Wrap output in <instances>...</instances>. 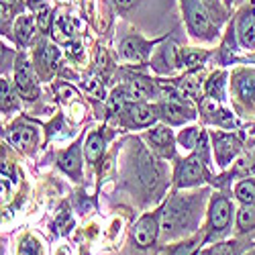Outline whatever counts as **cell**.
Wrapping results in <instances>:
<instances>
[{"label": "cell", "instance_id": "obj_1", "mask_svg": "<svg viewBox=\"0 0 255 255\" xmlns=\"http://www.w3.org/2000/svg\"><path fill=\"white\" fill-rule=\"evenodd\" d=\"M182 8H184V16H186L190 33L206 41L215 39L217 27L212 23V14L208 12L202 0H182Z\"/></svg>", "mask_w": 255, "mask_h": 255}, {"label": "cell", "instance_id": "obj_2", "mask_svg": "<svg viewBox=\"0 0 255 255\" xmlns=\"http://www.w3.org/2000/svg\"><path fill=\"white\" fill-rule=\"evenodd\" d=\"M14 82H16V90L25 100H35L37 98V84L31 72V66L25 57H18L16 61V72H14Z\"/></svg>", "mask_w": 255, "mask_h": 255}, {"label": "cell", "instance_id": "obj_3", "mask_svg": "<svg viewBox=\"0 0 255 255\" xmlns=\"http://www.w3.org/2000/svg\"><path fill=\"white\" fill-rule=\"evenodd\" d=\"M233 206L225 196H215L210 202V229L212 233H225L231 223Z\"/></svg>", "mask_w": 255, "mask_h": 255}, {"label": "cell", "instance_id": "obj_4", "mask_svg": "<svg viewBox=\"0 0 255 255\" xmlns=\"http://www.w3.org/2000/svg\"><path fill=\"white\" fill-rule=\"evenodd\" d=\"M176 182L180 188H188V186H194L202 182V163L200 157H188L178 165V172H176Z\"/></svg>", "mask_w": 255, "mask_h": 255}, {"label": "cell", "instance_id": "obj_5", "mask_svg": "<svg viewBox=\"0 0 255 255\" xmlns=\"http://www.w3.org/2000/svg\"><path fill=\"white\" fill-rule=\"evenodd\" d=\"M241 149V143L233 135H215V157L221 167H227Z\"/></svg>", "mask_w": 255, "mask_h": 255}, {"label": "cell", "instance_id": "obj_6", "mask_svg": "<svg viewBox=\"0 0 255 255\" xmlns=\"http://www.w3.org/2000/svg\"><path fill=\"white\" fill-rule=\"evenodd\" d=\"M190 219V208L186 202H172L169 208L163 212V231L165 233H176L182 227H186Z\"/></svg>", "mask_w": 255, "mask_h": 255}, {"label": "cell", "instance_id": "obj_7", "mask_svg": "<svg viewBox=\"0 0 255 255\" xmlns=\"http://www.w3.org/2000/svg\"><path fill=\"white\" fill-rule=\"evenodd\" d=\"M155 235H157V217L155 215L143 217L133 229V239L139 247H149L155 241Z\"/></svg>", "mask_w": 255, "mask_h": 255}, {"label": "cell", "instance_id": "obj_8", "mask_svg": "<svg viewBox=\"0 0 255 255\" xmlns=\"http://www.w3.org/2000/svg\"><path fill=\"white\" fill-rule=\"evenodd\" d=\"M153 66H155V70H159V72H169V70L182 68V66H184V53H182L174 43H169V45L161 47L159 55L153 59Z\"/></svg>", "mask_w": 255, "mask_h": 255}, {"label": "cell", "instance_id": "obj_9", "mask_svg": "<svg viewBox=\"0 0 255 255\" xmlns=\"http://www.w3.org/2000/svg\"><path fill=\"white\" fill-rule=\"evenodd\" d=\"M125 115L129 119V123L133 127H147L155 121V111L151 106L141 104V102H133V104H127L125 106Z\"/></svg>", "mask_w": 255, "mask_h": 255}, {"label": "cell", "instance_id": "obj_10", "mask_svg": "<svg viewBox=\"0 0 255 255\" xmlns=\"http://www.w3.org/2000/svg\"><path fill=\"white\" fill-rule=\"evenodd\" d=\"M149 49H151V43H145L139 37H127L121 45V51L123 55L129 59V61H135V63H141L147 59L149 55Z\"/></svg>", "mask_w": 255, "mask_h": 255}, {"label": "cell", "instance_id": "obj_11", "mask_svg": "<svg viewBox=\"0 0 255 255\" xmlns=\"http://www.w3.org/2000/svg\"><path fill=\"white\" fill-rule=\"evenodd\" d=\"M235 92L245 104L255 106V72H241L235 76Z\"/></svg>", "mask_w": 255, "mask_h": 255}, {"label": "cell", "instance_id": "obj_12", "mask_svg": "<svg viewBox=\"0 0 255 255\" xmlns=\"http://www.w3.org/2000/svg\"><path fill=\"white\" fill-rule=\"evenodd\" d=\"M161 117L169 123H174V125H182L190 119H194V113L186 109L184 102H176V100H167L165 104H161Z\"/></svg>", "mask_w": 255, "mask_h": 255}, {"label": "cell", "instance_id": "obj_13", "mask_svg": "<svg viewBox=\"0 0 255 255\" xmlns=\"http://www.w3.org/2000/svg\"><path fill=\"white\" fill-rule=\"evenodd\" d=\"M147 139H149V143L161 155H167V157L174 155V137L165 127H155L153 131L147 133Z\"/></svg>", "mask_w": 255, "mask_h": 255}, {"label": "cell", "instance_id": "obj_14", "mask_svg": "<svg viewBox=\"0 0 255 255\" xmlns=\"http://www.w3.org/2000/svg\"><path fill=\"white\" fill-rule=\"evenodd\" d=\"M239 37L241 43L249 49H255V14L245 12L239 20Z\"/></svg>", "mask_w": 255, "mask_h": 255}, {"label": "cell", "instance_id": "obj_15", "mask_svg": "<svg viewBox=\"0 0 255 255\" xmlns=\"http://www.w3.org/2000/svg\"><path fill=\"white\" fill-rule=\"evenodd\" d=\"M8 139H10V143H12L14 147H23V149H27V147H31V145L35 143L37 135H35V129L20 125V127H14V129L10 131Z\"/></svg>", "mask_w": 255, "mask_h": 255}, {"label": "cell", "instance_id": "obj_16", "mask_svg": "<svg viewBox=\"0 0 255 255\" xmlns=\"http://www.w3.org/2000/svg\"><path fill=\"white\" fill-rule=\"evenodd\" d=\"M59 165H61L63 172H68L70 176L80 178L82 163H80V149H78V145H74L70 151H66V153L59 157Z\"/></svg>", "mask_w": 255, "mask_h": 255}, {"label": "cell", "instance_id": "obj_17", "mask_svg": "<svg viewBox=\"0 0 255 255\" xmlns=\"http://www.w3.org/2000/svg\"><path fill=\"white\" fill-rule=\"evenodd\" d=\"M14 33H16V41L20 45H27L33 33H35V20L31 16H18L16 25H14Z\"/></svg>", "mask_w": 255, "mask_h": 255}, {"label": "cell", "instance_id": "obj_18", "mask_svg": "<svg viewBox=\"0 0 255 255\" xmlns=\"http://www.w3.org/2000/svg\"><path fill=\"white\" fill-rule=\"evenodd\" d=\"M125 90L129 92L131 100H145V98H151L153 96V86L147 80H141V78L133 80Z\"/></svg>", "mask_w": 255, "mask_h": 255}, {"label": "cell", "instance_id": "obj_19", "mask_svg": "<svg viewBox=\"0 0 255 255\" xmlns=\"http://www.w3.org/2000/svg\"><path fill=\"white\" fill-rule=\"evenodd\" d=\"M225 80H227V74L217 72V74H212L210 80L206 82V92L212 100H223L225 98Z\"/></svg>", "mask_w": 255, "mask_h": 255}, {"label": "cell", "instance_id": "obj_20", "mask_svg": "<svg viewBox=\"0 0 255 255\" xmlns=\"http://www.w3.org/2000/svg\"><path fill=\"white\" fill-rule=\"evenodd\" d=\"M104 153V137L100 133H92L86 141V157L90 163H96Z\"/></svg>", "mask_w": 255, "mask_h": 255}, {"label": "cell", "instance_id": "obj_21", "mask_svg": "<svg viewBox=\"0 0 255 255\" xmlns=\"http://www.w3.org/2000/svg\"><path fill=\"white\" fill-rule=\"evenodd\" d=\"M59 57V49L53 45H41L39 53H37V61H39V68L41 70H49L57 63Z\"/></svg>", "mask_w": 255, "mask_h": 255}, {"label": "cell", "instance_id": "obj_22", "mask_svg": "<svg viewBox=\"0 0 255 255\" xmlns=\"http://www.w3.org/2000/svg\"><path fill=\"white\" fill-rule=\"evenodd\" d=\"M237 227L241 233H247L255 227V204L249 202L245 204L241 210H239V215H237Z\"/></svg>", "mask_w": 255, "mask_h": 255}, {"label": "cell", "instance_id": "obj_23", "mask_svg": "<svg viewBox=\"0 0 255 255\" xmlns=\"http://www.w3.org/2000/svg\"><path fill=\"white\" fill-rule=\"evenodd\" d=\"M202 139H204V135H202L200 129H196V127H190V129L182 131L180 137H178V141L182 143V147H186V149H194V147H198V143Z\"/></svg>", "mask_w": 255, "mask_h": 255}, {"label": "cell", "instance_id": "obj_24", "mask_svg": "<svg viewBox=\"0 0 255 255\" xmlns=\"http://www.w3.org/2000/svg\"><path fill=\"white\" fill-rule=\"evenodd\" d=\"M18 255H43V247L33 235H25L18 243Z\"/></svg>", "mask_w": 255, "mask_h": 255}, {"label": "cell", "instance_id": "obj_25", "mask_svg": "<svg viewBox=\"0 0 255 255\" xmlns=\"http://www.w3.org/2000/svg\"><path fill=\"white\" fill-rule=\"evenodd\" d=\"M235 194L245 204L253 202L255 200V180H243V182H239L237 188H235Z\"/></svg>", "mask_w": 255, "mask_h": 255}, {"label": "cell", "instance_id": "obj_26", "mask_svg": "<svg viewBox=\"0 0 255 255\" xmlns=\"http://www.w3.org/2000/svg\"><path fill=\"white\" fill-rule=\"evenodd\" d=\"M0 96H2V113H8V111H12L14 106H16V102H14V94H12L10 84H8L6 80L0 82Z\"/></svg>", "mask_w": 255, "mask_h": 255}, {"label": "cell", "instance_id": "obj_27", "mask_svg": "<svg viewBox=\"0 0 255 255\" xmlns=\"http://www.w3.org/2000/svg\"><path fill=\"white\" fill-rule=\"evenodd\" d=\"M49 23H51V10H49V6L47 4H39L37 6V27L41 31H47Z\"/></svg>", "mask_w": 255, "mask_h": 255}, {"label": "cell", "instance_id": "obj_28", "mask_svg": "<svg viewBox=\"0 0 255 255\" xmlns=\"http://www.w3.org/2000/svg\"><path fill=\"white\" fill-rule=\"evenodd\" d=\"M204 2V6L208 8V12L212 14V18L217 20V25L223 20V16H225V10H223V6H221V0H202Z\"/></svg>", "mask_w": 255, "mask_h": 255}, {"label": "cell", "instance_id": "obj_29", "mask_svg": "<svg viewBox=\"0 0 255 255\" xmlns=\"http://www.w3.org/2000/svg\"><path fill=\"white\" fill-rule=\"evenodd\" d=\"M84 88H86V92L94 98H102L104 96V88H102V82L98 78H90L88 82H84Z\"/></svg>", "mask_w": 255, "mask_h": 255}, {"label": "cell", "instance_id": "obj_30", "mask_svg": "<svg viewBox=\"0 0 255 255\" xmlns=\"http://www.w3.org/2000/svg\"><path fill=\"white\" fill-rule=\"evenodd\" d=\"M208 255H237V243H223V245H217Z\"/></svg>", "mask_w": 255, "mask_h": 255}, {"label": "cell", "instance_id": "obj_31", "mask_svg": "<svg viewBox=\"0 0 255 255\" xmlns=\"http://www.w3.org/2000/svg\"><path fill=\"white\" fill-rule=\"evenodd\" d=\"M55 90H57V96H59L63 102H72L74 98H78L76 90H74V88H70V86H66V84H59V86H57Z\"/></svg>", "mask_w": 255, "mask_h": 255}, {"label": "cell", "instance_id": "obj_32", "mask_svg": "<svg viewBox=\"0 0 255 255\" xmlns=\"http://www.w3.org/2000/svg\"><path fill=\"white\" fill-rule=\"evenodd\" d=\"M196 241H188V243H182V245H178L176 249H172V255H192L194 253V249H196Z\"/></svg>", "mask_w": 255, "mask_h": 255}, {"label": "cell", "instance_id": "obj_33", "mask_svg": "<svg viewBox=\"0 0 255 255\" xmlns=\"http://www.w3.org/2000/svg\"><path fill=\"white\" fill-rule=\"evenodd\" d=\"M72 219H70V215H61L57 221H55V227L59 229V233H68V231H72Z\"/></svg>", "mask_w": 255, "mask_h": 255}, {"label": "cell", "instance_id": "obj_34", "mask_svg": "<svg viewBox=\"0 0 255 255\" xmlns=\"http://www.w3.org/2000/svg\"><path fill=\"white\" fill-rule=\"evenodd\" d=\"M206 55L204 53H184V66H194V63L202 61Z\"/></svg>", "mask_w": 255, "mask_h": 255}, {"label": "cell", "instance_id": "obj_35", "mask_svg": "<svg viewBox=\"0 0 255 255\" xmlns=\"http://www.w3.org/2000/svg\"><path fill=\"white\" fill-rule=\"evenodd\" d=\"M137 2V0H115V4L121 8V10H127V8H131L133 4Z\"/></svg>", "mask_w": 255, "mask_h": 255}, {"label": "cell", "instance_id": "obj_36", "mask_svg": "<svg viewBox=\"0 0 255 255\" xmlns=\"http://www.w3.org/2000/svg\"><path fill=\"white\" fill-rule=\"evenodd\" d=\"M14 4H16V0H2V12L8 10V8L14 6Z\"/></svg>", "mask_w": 255, "mask_h": 255}, {"label": "cell", "instance_id": "obj_37", "mask_svg": "<svg viewBox=\"0 0 255 255\" xmlns=\"http://www.w3.org/2000/svg\"><path fill=\"white\" fill-rule=\"evenodd\" d=\"M57 255H66V251H63V249H61V251H59V253H57Z\"/></svg>", "mask_w": 255, "mask_h": 255}, {"label": "cell", "instance_id": "obj_38", "mask_svg": "<svg viewBox=\"0 0 255 255\" xmlns=\"http://www.w3.org/2000/svg\"><path fill=\"white\" fill-rule=\"evenodd\" d=\"M253 14H255V8H253Z\"/></svg>", "mask_w": 255, "mask_h": 255}, {"label": "cell", "instance_id": "obj_39", "mask_svg": "<svg viewBox=\"0 0 255 255\" xmlns=\"http://www.w3.org/2000/svg\"><path fill=\"white\" fill-rule=\"evenodd\" d=\"M227 2H231V0H227Z\"/></svg>", "mask_w": 255, "mask_h": 255}]
</instances>
